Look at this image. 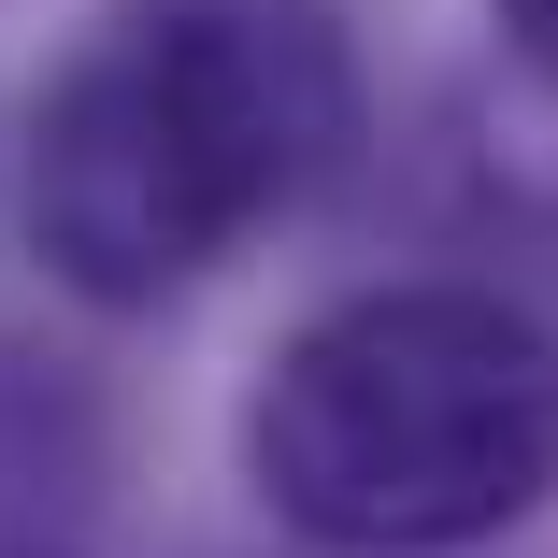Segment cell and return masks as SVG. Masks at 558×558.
Returning <instances> with one entry per match:
<instances>
[{
  "label": "cell",
  "mask_w": 558,
  "mask_h": 558,
  "mask_svg": "<svg viewBox=\"0 0 558 558\" xmlns=\"http://www.w3.org/2000/svg\"><path fill=\"white\" fill-rule=\"evenodd\" d=\"M501 44H515L530 72H558V0H501Z\"/></svg>",
  "instance_id": "3"
},
{
  "label": "cell",
  "mask_w": 558,
  "mask_h": 558,
  "mask_svg": "<svg viewBox=\"0 0 558 558\" xmlns=\"http://www.w3.org/2000/svg\"><path fill=\"white\" fill-rule=\"evenodd\" d=\"M244 487L344 558H444L558 501V329L501 287H359L244 387Z\"/></svg>",
  "instance_id": "2"
},
{
  "label": "cell",
  "mask_w": 558,
  "mask_h": 558,
  "mask_svg": "<svg viewBox=\"0 0 558 558\" xmlns=\"http://www.w3.org/2000/svg\"><path fill=\"white\" fill-rule=\"evenodd\" d=\"M359 144L329 0H116L29 100V244L72 301H172Z\"/></svg>",
  "instance_id": "1"
}]
</instances>
